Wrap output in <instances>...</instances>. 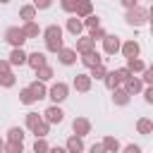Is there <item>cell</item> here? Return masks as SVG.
Here are the masks:
<instances>
[{
    "mask_svg": "<svg viewBox=\"0 0 153 153\" xmlns=\"http://www.w3.org/2000/svg\"><path fill=\"white\" fill-rule=\"evenodd\" d=\"M65 31H62V26L60 24H48L45 29H43V41H45V50L48 53H60L62 48H65Z\"/></svg>",
    "mask_w": 153,
    "mask_h": 153,
    "instance_id": "6da1fadb",
    "label": "cell"
},
{
    "mask_svg": "<svg viewBox=\"0 0 153 153\" xmlns=\"http://www.w3.org/2000/svg\"><path fill=\"white\" fill-rule=\"evenodd\" d=\"M7 72H12V62L7 57H0V74H7Z\"/></svg>",
    "mask_w": 153,
    "mask_h": 153,
    "instance_id": "60d3db41",
    "label": "cell"
},
{
    "mask_svg": "<svg viewBox=\"0 0 153 153\" xmlns=\"http://www.w3.org/2000/svg\"><path fill=\"white\" fill-rule=\"evenodd\" d=\"M79 62H81L86 69H91V67L100 65V62H103V57H100V53H98V50H91V53H84V55L79 57Z\"/></svg>",
    "mask_w": 153,
    "mask_h": 153,
    "instance_id": "2e32d148",
    "label": "cell"
},
{
    "mask_svg": "<svg viewBox=\"0 0 153 153\" xmlns=\"http://www.w3.org/2000/svg\"><path fill=\"white\" fill-rule=\"evenodd\" d=\"M88 36H91L93 41H103V38L108 36V31H105L103 26H96V29H88Z\"/></svg>",
    "mask_w": 153,
    "mask_h": 153,
    "instance_id": "8d00e7d4",
    "label": "cell"
},
{
    "mask_svg": "<svg viewBox=\"0 0 153 153\" xmlns=\"http://www.w3.org/2000/svg\"><path fill=\"white\" fill-rule=\"evenodd\" d=\"M148 22H153V2H151V7H148Z\"/></svg>",
    "mask_w": 153,
    "mask_h": 153,
    "instance_id": "c3c4849f",
    "label": "cell"
},
{
    "mask_svg": "<svg viewBox=\"0 0 153 153\" xmlns=\"http://www.w3.org/2000/svg\"><path fill=\"white\" fill-rule=\"evenodd\" d=\"M136 131H139V134H151V131H153V120L139 117V120H136Z\"/></svg>",
    "mask_w": 153,
    "mask_h": 153,
    "instance_id": "83f0119b",
    "label": "cell"
},
{
    "mask_svg": "<svg viewBox=\"0 0 153 153\" xmlns=\"http://www.w3.org/2000/svg\"><path fill=\"white\" fill-rule=\"evenodd\" d=\"M120 5H122L124 10H129V7H134V5H139V0H120Z\"/></svg>",
    "mask_w": 153,
    "mask_h": 153,
    "instance_id": "f6af8a7d",
    "label": "cell"
},
{
    "mask_svg": "<svg viewBox=\"0 0 153 153\" xmlns=\"http://www.w3.org/2000/svg\"><path fill=\"white\" fill-rule=\"evenodd\" d=\"M115 72H117V76H120V81H122V84H124V81L131 76V72H129V67H127V65H124V67H117Z\"/></svg>",
    "mask_w": 153,
    "mask_h": 153,
    "instance_id": "ab89813d",
    "label": "cell"
},
{
    "mask_svg": "<svg viewBox=\"0 0 153 153\" xmlns=\"http://www.w3.org/2000/svg\"><path fill=\"white\" fill-rule=\"evenodd\" d=\"M65 29H67V33H72V36L76 38V36H81V33H84V29H86V26H84V19H81L79 14H72V17L67 19Z\"/></svg>",
    "mask_w": 153,
    "mask_h": 153,
    "instance_id": "ba28073f",
    "label": "cell"
},
{
    "mask_svg": "<svg viewBox=\"0 0 153 153\" xmlns=\"http://www.w3.org/2000/svg\"><path fill=\"white\" fill-rule=\"evenodd\" d=\"M103 84L108 86V91H115L122 81H120V76H117V72H115V69H108V74H105V79H103Z\"/></svg>",
    "mask_w": 153,
    "mask_h": 153,
    "instance_id": "603a6c76",
    "label": "cell"
},
{
    "mask_svg": "<svg viewBox=\"0 0 153 153\" xmlns=\"http://www.w3.org/2000/svg\"><path fill=\"white\" fill-rule=\"evenodd\" d=\"M127 67H129L131 74H141V72L146 69V65H143L141 57H127Z\"/></svg>",
    "mask_w": 153,
    "mask_h": 153,
    "instance_id": "cb8c5ba5",
    "label": "cell"
},
{
    "mask_svg": "<svg viewBox=\"0 0 153 153\" xmlns=\"http://www.w3.org/2000/svg\"><path fill=\"white\" fill-rule=\"evenodd\" d=\"M22 29H24V33L29 36V41H31V38H38V36H43V29L38 26V22H36V19H31V22H24V24H22Z\"/></svg>",
    "mask_w": 153,
    "mask_h": 153,
    "instance_id": "d6986e66",
    "label": "cell"
},
{
    "mask_svg": "<svg viewBox=\"0 0 153 153\" xmlns=\"http://www.w3.org/2000/svg\"><path fill=\"white\" fill-rule=\"evenodd\" d=\"M60 7L67 14H76V0H60Z\"/></svg>",
    "mask_w": 153,
    "mask_h": 153,
    "instance_id": "74e56055",
    "label": "cell"
},
{
    "mask_svg": "<svg viewBox=\"0 0 153 153\" xmlns=\"http://www.w3.org/2000/svg\"><path fill=\"white\" fill-rule=\"evenodd\" d=\"M103 151H108V153H117V151H122V143L115 139V136H103Z\"/></svg>",
    "mask_w": 153,
    "mask_h": 153,
    "instance_id": "7402d4cb",
    "label": "cell"
},
{
    "mask_svg": "<svg viewBox=\"0 0 153 153\" xmlns=\"http://www.w3.org/2000/svg\"><path fill=\"white\" fill-rule=\"evenodd\" d=\"M5 146H7V141H5L2 136H0V153H5Z\"/></svg>",
    "mask_w": 153,
    "mask_h": 153,
    "instance_id": "7dc6e473",
    "label": "cell"
},
{
    "mask_svg": "<svg viewBox=\"0 0 153 153\" xmlns=\"http://www.w3.org/2000/svg\"><path fill=\"white\" fill-rule=\"evenodd\" d=\"M151 36H153V22H151Z\"/></svg>",
    "mask_w": 153,
    "mask_h": 153,
    "instance_id": "f907efd6",
    "label": "cell"
},
{
    "mask_svg": "<svg viewBox=\"0 0 153 153\" xmlns=\"http://www.w3.org/2000/svg\"><path fill=\"white\" fill-rule=\"evenodd\" d=\"M141 93H143V100H146L148 105H153V84H146Z\"/></svg>",
    "mask_w": 153,
    "mask_h": 153,
    "instance_id": "f35d334b",
    "label": "cell"
},
{
    "mask_svg": "<svg viewBox=\"0 0 153 153\" xmlns=\"http://www.w3.org/2000/svg\"><path fill=\"white\" fill-rule=\"evenodd\" d=\"M72 134H79V136L91 134V120L88 117H74L72 120Z\"/></svg>",
    "mask_w": 153,
    "mask_h": 153,
    "instance_id": "8fae6325",
    "label": "cell"
},
{
    "mask_svg": "<svg viewBox=\"0 0 153 153\" xmlns=\"http://www.w3.org/2000/svg\"><path fill=\"white\" fill-rule=\"evenodd\" d=\"M124 22H127L129 26H134V29L143 26V24L148 22V10H146V7H141V5H134V7H129V10H127Z\"/></svg>",
    "mask_w": 153,
    "mask_h": 153,
    "instance_id": "7a4b0ae2",
    "label": "cell"
},
{
    "mask_svg": "<svg viewBox=\"0 0 153 153\" xmlns=\"http://www.w3.org/2000/svg\"><path fill=\"white\" fill-rule=\"evenodd\" d=\"M88 74H91L93 79H100V81H103V79H105V74H108V67H105V65L100 62V65L91 67V72H88Z\"/></svg>",
    "mask_w": 153,
    "mask_h": 153,
    "instance_id": "d6a6232c",
    "label": "cell"
},
{
    "mask_svg": "<svg viewBox=\"0 0 153 153\" xmlns=\"http://www.w3.org/2000/svg\"><path fill=\"white\" fill-rule=\"evenodd\" d=\"M24 151V141H7L5 153H22Z\"/></svg>",
    "mask_w": 153,
    "mask_h": 153,
    "instance_id": "d590c367",
    "label": "cell"
},
{
    "mask_svg": "<svg viewBox=\"0 0 153 153\" xmlns=\"http://www.w3.org/2000/svg\"><path fill=\"white\" fill-rule=\"evenodd\" d=\"M93 12V2L91 0H76V14L84 19V17H88Z\"/></svg>",
    "mask_w": 153,
    "mask_h": 153,
    "instance_id": "484cf974",
    "label": "cell"
},
{
    "mask_svg": "<svg viewBox=\"0 0 153 153\" xmlns=\"http://www.w3.org/2000/svg\"><path fill=\"white\" fill-rule=\"evenodd\" d=\"M57 60H60V65H65V67H72V65H76V60H79V53H76V48H62V50L57 53Z\"/></svg>",
    "mask_w": 153,
    "mask_h": 153,
    "instance_id": "30bf717a",
    "label": "cell"
},
{
    "mask_svg": "<svg viewBox=\"0 0 153 153\" xmlns=\"http://www.w3.org/2000/svg\"><path fill=\"white\" fill-rule=\"evenodd\" d=\"M29 88L33 91L36 100H43V98H48V86H45V81L36 79V81H31V84H29Z\"/></svg>",
    "mask_w": 153,
    "mask_h": 153,
    "instance_id": "ffe728a7",
    "label": "cell"
},
{
    "mask_svg": "<svg viewBox=\"0 0 153 153\" xmlns=\"http://www.w3.org/2000/svg\"><path fill=\"white\" fill-rule=\"evenodd\" d=\"M43 120H48L50 124H62L65 122V110L60 108V103H53L43 110Z\"/></svg>",
    "mask_w": 153,
    "mask_h": 153,
    "instance_id": "5b68a950",
    "label": "cell"
},
{
    "mask_svg": "<svg viewBox=\"0 0 153 153\" xmlns=\"http://www.w3.org/2000/svg\"><path fill=\"white\" fill-rule=\"evenodd\" d=\"M120 48H122V41H120V36H115V33H108V36L103 38V53H105V55H117V53H120Z\"/></svg>",
    "mask_w": 153,
    "mask_h": 153,
    "instance_id": "8992f818",
    "label": "cell"
},
{
    "mask_svg": "<svg viewBox=\"0 0 153 153\" xmlns=\"http://www.w3.org/2000/svg\"><path fill=\"white\" fill-rule=\"evenodd\" d=\"M19 103H22V105H33V103H38V100H36L33 91H31L29 86H24V88L19 91Z\"/></svg>",
    "mask_w": 153,
    "mask_h": 153,
    "instance_id": "d4e9b609",
    "label": "cell"
},
{
    "mask_svg": "<svg viewBox=\"0 0 153 153\" xmlns=\"http://www.w3.org/2000/svg\"><path fill=\"white\" fill-rule=\"evenodd\" d=\"M76 53L79 55H84V53H91V50H96V41L91 38V36H76Z\"/></svg>",
    "mask_w": 153,
    "mask_h": 153,
    "instance_id": "5bb4252c",
    "label": "cell"
},
{
    "mask_svg": "<svg viewBox=\"0 0 153 153\" xmlns=\"http://www.w3.org/2000/svg\"><path fill=\"white\" fill-rule=\"evenodd\" d=\"M151 134H153V131H151Z\"/></svg>",
    "mask_w": 153,
    "mask_h": 153,
    "instance_id": "db71d44e",
    "label": "cell"
},
{
    "mask_svg": "<svg viewBox=\"0 0 153 153\" xmlns=\"http://www.w3.org/2000/svg\"><path fill=\"white\" fill-rule=\"evenodd\" d=\"M7 2H10V0H0V5H7Z\"/></svg>",
    "mask_w": 153,
    "mask_h": 153,
    "instance_id": "681fc988",
    "label": "cell"
},
{
    "mask_svg": "<svg viewBox=\"0 0 153 153\" xmlns=\"http://www.w3.org/2000/svg\"><path fill=\"white\" fill-rule=\"evenodd\" d=\"M41 120H43V115H38V112H33V110H31V112H26V117H24V124H26V129H33V127H36Z\"/></svg>",
    "mask_w": 153,
    "mask_h": 153,
    "instance_id": "f546056e",
    "label": "cell"
},
{
    "mask_svg": "<svg viewBox=\"0 0 153 153\" xmlns=\"http://www.w3.org/2000/svg\"><path fill=\"white\" fill-rule=\"evenodd\" d=\"M112 93V103L117 105V108H124V105H129V100H131V93L127 91V88H122V86H117L115 91H110Z\"/></svg>",
    "mask_w": 153,
    "mask_h": 153,
    "instance_id": "7c38bea8",
    "label": "cell"
},
{
    "mask_svg": "<svg viewBox=\"0 0 153 153\" xmlns=\"http://www.w3.org/2000/svg\"><path fill=\"white\" fill-rule=\"evenodd\" d=\"M84 26H86V29H96V26H100V17L91 12L88 17H84Z\"/></svg>",
    "mask_w": 153,
    "mask_h": 153,
    "instance_id": "e575fe53",
    "label": "cell"
},
{
    "mask_svg": "<svg viewBox=\"0 0 153 153\" xmlns=\"http://www.w3.org/2000/svg\"><path fill=\"white\" fill-rule=\"evenodd\" d=\"M36 14H38V10H36V5H33V2H29V5H22V7H19V19H24V22L36 19Z\"/></svg>",
    "mask_w": 153,
    "mask_h": 153,
    "instance_id": "44dd1931",
    "label": "cell"
},
{
    "mask_svg": "<svg viewBox=\"0 0 153 153\" xmlns=\"http://www.w3.org/2000/svg\"><path fill=\"white\" fill-rule=\"evenodd\" d=\"M141 79H143V84H153V69L146 67V69L141 72Z\"/></svg>",
    "mask_w": 153,
    "mask_h": 153,
    "instance_id": "b9f144b4",
    "label": "cell"
},
{
    "mask_svg": "<svg viewBox=\"0 0 153 153\" xmlns=\"http://www.w3.org/2000/svg\"><path fill=\"white\" fill-rule=\"evenodd\" d=\"M143 86H146V84H143V79H141V76H136V74H131V76L124 81V88H127L131 96L141 93V91H143Z\"/></svg>",
    "mask_w": 153,
    "mask_h": 153,
    "instance_id": "e0dca14e",
    "label": "cell"
},
{
    "mask_svg": "<svg viewBox=\"0 0 153 153\" xmlns=\"http://www.w3.org/2000/svg\"><path fill=\"white\" fill-rule=\"evenodd\" d=\"M120 53H122L124 57H139V53H141V43H139L136 38L122 41V48H120Z\"/></svg>",
    "mask_w": 153,
    "mask_h": 153,
    "instance_id": "9c48e42d",
    "label": "cell"
},
{
    "mask_svg": "<svg viewBox=\"0 0 153 153\" xmlns=\"http://www.w3.org/2000/svg\"><path fill=\"white\" fill-rule=\"evenodd\" d=\"M151 69H153V65H151Z\"/></svg>",
    "mask_w": 153,
    "mask_h": 153,
    "instance_id": "816d5d0a",
    "label": "cell"
},
{
    "mask_svg": "<svg viewBox=\"0 0 153 153\" xmlns=\"http://www.w3.org/2000/svg\"><path fill=\"white\" fill-rule=\"evenodd\" d=\"M14 84H17V76H14V72L0 74V86H2V88H12Z\"/></svg>",
    "mask_w": 153,
    "mask_h": 153,
    "instance_id": "1f68e13d",
    "label": "cell"
},
{
    "mask_svg": "<svg viewBox=\"0 0 153 153\" xmlns=\"http://www.w3.org/2000/svg\"><path fill=\"white\" fill-rule=\"evenodd\" d=\"M7 60L12 62V67H22V65H26V60H29V53H26L24 48H12V53L7 55Z\"/></svg>",
    "mask_w": 153,
    "mask_h": 153,
    "instance_id": "9a60e30c",
    "label": "cell"
},
{
    "mask_svg": "<svg viewBox=\"0 0 153 153\" xmlns=\"http://www.w3.org/2000/svg\"><path fill=\"white\" fill-rule=\"evenodd\" d=\"M48 98H50L53 103H65V100L69 98V84H65V81H55V84H50V88H48Z\"/></svg>",
    "mask_w": 153,
    "mask_h": 153,
    "instance_id": "277c9868",
    "label": "cell"
},
{
    "mask_svg": "<svg viewBox=\"0 0 153 153\" xmlns=\"http://www.w3.org/2000/svg\"><path fill=\"white\" fill-rule=\"evenodd\" d=\"M33 151H36V153H45V151H50V143L45 141V136H36V141H33Z\"/></svg>",
    "mask_w": 153,
    "mask_h": 153,
    "instance_id": "836d02e7",
    "label": "cell"
},
{
    "mask_svg": "<svg viewBox=\"0 0 153 153\" xmlns=\"http://www.w3.org/2000/svg\"><path fill=\"white\" fill-rule=\"evenodd\" d=\"M48 131H50V122H48V120H41V122L31 129L33 136H48Z\"/></svg>",
    "mask_w": 153,
    "mask_h": 153,
    "instance_id": "f1b7e54d",
    "label": "cell"
},
{
    "mask_svg": "<svg viewBox=\"0 0 153 153\" xmlns=\"http://www.w3.org/2000/svg\"><path fill=\"white\" fill-rule=\"evenodd\" d=\"M100 151H103V143H93L91 146V153H100Z\"/></svg>",
    "mask_w": 153,
    "mask_h": 153,
    "instance_id": "bcb514c9",
    "label": "cell"
},
{
    "mask_svg": "<svg viewBox=\"0 0 153 153\" xmlns=\"http://www.w3.org/2000/svg\"><path fill=\"white\" fill-rule=\"evenodd\" d=\"M26 65L36 72L38 67H43V65H48V57H45V53H41V50H36V53H29V60H26Z\"/></svg>",
    "mask_w": 153,
    "mask_h": 153,
    "instance_id": "ac0fdd59",
    "label": "cell"
},
{
    "mask_svg": "<svg viewBox=\"0 0 153 153\" xmlns=\"http://www.w3.org/2000/svg\"><path fill=\"white\" fill-rule=\"evenodd\" d=\"M122 151L124 153H141V146L139 143H127V146H122Z\"/></svg>",
    "mask_w": 153,
    "mask_h": 153,
    "instance_id": "7bdbcfd3",
    "label": "cell"
},
{
    "mask_svg": "<svg viewBox=\"0 0 153 153\" xmlns=\"http://www.w3.org/2000/svg\"><path fill=\"white\" fill-rule=\"evenodd\" d=\"M53 76H55V69L50 65H43V67L36 69V79H41V81H50Z\"/></svg>",
    "mask_w": 153,
    "mask_h": 153,
    "instance_id": "4316f807",
    "label": "cell"
},
{
    "mask_svg": "<svg viewBox=\"0 0 153 153\" xmlns=\"http://www.w3.org/2000/svg\"><path fill=\"white\" fill-rule=\"evenodd\" d=\"M5 41H7L12 48H24V43L29 41V36L24 33L22 26H10V29L5 31Z\"/></svg>",
    "mask_w": 153,
    "mask_h": 153,
    "instance_id": "3957f363",
    "label": "cell"
},
{
    "mask_svg": "<svg viewBox=\"0 0 153 153\" xmlns=\"http://www.w3.org/2000/svg\"><path fill=\"white\" fill-rule=\"evenodd\" d=\"M65 151H69V153H81V151H86V146H84V136L72 134V136L65 141Z\"/></svg>",
    "mask_w": 153,
    "mask_h": 153,
    "instance_id": "4fadbf2b",
    "label": "cell"
},
{
    "mask_svg": "<svg viewBox=\"0 0 153 153\" xmlns=\"http://www.w3.org/2000/svg\"><path fill=\"white\" fill-rule=\"evenodd\" d=\"M148 2H153V0H148Z\"/></svg>",
    "mask_w": 153,
    "mask_h": 153,
    "instance_id": "f5cc1de1",
    "label": "cell"
},
{
    "mask_svg": "<svg viewBox=\"0 0 153 153\" xmlns=\"http://www.w3.org/2000/svg\"><path fill=\"white\" fill-rule=\"evenodd\" d=\"M72 86H74L76 93H88L91 86H93V76L91 74H76L74 81H72Z\"/></svg>",
    "mask_w": 153,
    "mask_h": 153,
    "instance_id": "52a82bcc",
    "label": "cell"
},
{
    "mask_svg": "<svg viewBox=\"0 0 153 153\" xmlns=\"http://www.w3.org/2000/svg\"><path fill=\"white\" fill-rule=\"evenodd\" d=\"M33 5H36V10H48L53 5V0H33Z\"/></svg>",
    "mask_w": 153,
    "mask_h": 153,
    "instance_id": "ee69618b",
    "label": "cell"
},
{
    "mask_svg": "<svg viewBox=\"0 0 153 153\" xmlns=\"http://www.w3.org/2000/svg\"><path fill=\"white\" fill-rule=\"evenodd\" d=\"M24 129L22 127H10L7 129V141H24Z\"/></svg>",
    "mask_w": 153,
    "mask_h": 153,
    "instance_id": "4dcf8cb0",
    "label": "cell"
}]
</instances>
